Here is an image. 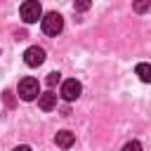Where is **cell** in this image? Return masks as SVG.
Returning a JSON list of instances; mask_svg holds the SVG:
<instances>
[{"label": "cell", "mask_w": 151, "mask_h": 151, "mask_svg": "<svg viewBox=\"0 0 151 151\" xmlns=\"http://www.w3.org/2000/svg\"><path fill=\"white\" fill-rule=\"evenodd\" d=\"M19 97H21L24 101L38 99V97H40V83H38L35 78H31V76L21 78V80H19Z\"/></svg>", "instance_id": "obj_1"}, {"label": "cell", "mask_w": 151, "mask_h": 151, "mask_svg": "<svg viewBox=\"0 0 151 151\" xmlns=\"http://www.w3.org/2000/svg\"><path fill=\"white\" fill-rule=\"evenodd\" d=\"M40 21H42V33L45 35H59L61 28H64V17L59 12H47Z\"/></svg>", "instance_id": "obj_2"}, {"label": "cell", "mask_w": 151, "mask_h": 151, "mask_svg": "<svg viewBox=\"0 0 151 151\" xmlns=\"http://www.w3.org/2000/svg\"><path fill=\"white\" fill-rule=\"evenodd\" d=\"M19 14H21V19H24L26 24H35V21L42 17V7H40L38 0H26V2H21Z\"/></svg>", "instance_id": "obj_3"}, {"label": "cell", "mask_w": 151, "mask_h": 151, "mask_svg": "<svg viewBox=\"0 0 151 151\" xmlns=\"http://www.w3.org/2000/svg\"><path fill=\"white\" fill-rule=\"evenodd\" d=\"M80 92H83V85L76 80V78H68V80H64L61 83V99L64 101H76L78 97H80Z\"/></svg>", "instance_id": "obj_4"}, {"label": "cell", "mask_w": 151, "mask_h": 151, "mask_svg": "<svg viewBox=\"0 0 151 151\" xmlns=\"http://www.w3.org/2000/svg\"><path fill=\"white\" fill-rule=\"evenodd\" d=\"M24 61H26V66H40L42 61H45V50L42 47H38V45H33V47H28L26 52H24Z\"/></svg>", "instance_id": "obj_5"}, {"label": "cell", "mask_w": 151, "mask_h": 151, "mask_svg": "<svg viewBox=\"0 0 151 151\" xmlns=\"http://www.w3.org/2000/svg\"><path fill=\"white\" fill-rule=\"evenodd\" d=\"M54 142H57L59 149H71V146L76 144V134H73L71 130H61V132H57Z\"/></svg>", "instance_id": "obj_6"}, {"label": "cell", "mask_w": 151, "mask_h": 151, "mask_svg": "<svg viewBox=\"0 0 151 151\" xmlns=\"http://www.w3.org/2000/svg\"><path fill=\"white\" fill-rule=\"evenodd\" d=\"M38 106L42 109V111H52L54 106H57V94L50 90V92H42L40 97H38Z\"/></svg>", "instance_id": "obj_7"}, {"label": "cell", "mask_w": 151, "mask_h": 151, "mask_svg": "<svg viewBox=\"0 0 151 151\" xmlns=\"http://www.w3.org/2000/svg\"><path fill=\"white\" fill-rule=\"evenodd\" d=\"M134 71H137V76H139L142 83H151V64H144L142 61V64H137Z\"/></svg>", "instance_id": "obj_8"}, {"label": "cell", "mask_w": 151, "mask_h": 151, "mask_svg": "<svg viewBox=\"0 0 151 151\" xmlns=\"http://www.w3.org/2000/svg\"><path fill=\"white\" fill-rule=\"evenodd\" d=\"M61 80V73H57V71H52V73H47V78H45V83L50 85V87H54L57 83Z\"/></svg>", "instance_id": "obj_9"}, {"label": "cell", "mask_w": 151, "mask_h": 151, "mask_svg": "<svg viewBox=\"0 0 151 151\" xmlns=\"http://www.w3.org/2000/svg\"><path fill=\"white\" fill-rule=\"evenodd\" d=\"M123 151H142V144H139L137 139H132V142H127V144L123 146Z\"/></svg>", "instance_id": "obj_10"}, {"label": "cell", "mask_w": 151, "mask_h": 151, "mask_svg": "<svg viewBox=\"0 0 151 151\" xmlns=\"http://www.w3.org/2000/svg\"><path fill=\"white\" fill-rule=\"evenodd\" d=\"M149 7H151L149 0H144V2H134V12H146Z\"/></svg>", "instance_id": "obj_11"}, {"label": "cell", "mask_w": 151, "mask_h": 151, "mask_svg": "<svg viewBox=\"0 0 151 151\" xmlns=\"http://www.w3.org/2000/svg\"><path fill=\"white\" fill-rule=\"evenodd\" d=\"M5 104H7V106H14V99H12V92H9V90L5 92Z\"/></svg>", "instance_id": "obj_12"}, {"label": "cell", "mask_w": 151, "mask_h": 151, "mask_svg": "<svg viewBox=\"0 0 151 151\" xmlns=\"http://www.w3.org/2000/svg\"><path fill=\"white\" fill-rule=\"evenodd\" d=\"M73 7H76V9H80V12H83V9H87V7H90V2H76V5H73Z\"/></svg>", "instance_id": "obj_13"}, {"label": "cell", "mask_w": 151, "mask_h": 151, "mask_svg": "<svg viewBox=\"0 0 151 151\" xmlns=\"http://www.w3.org/2000/svg\"><path fill=\"white\" fill-rule=\"evenodd\" d=\"M14 151H31V146H26V144H21V146H17Z\"/></svg>", "instance_id": "obj_14"}]
</instances>
